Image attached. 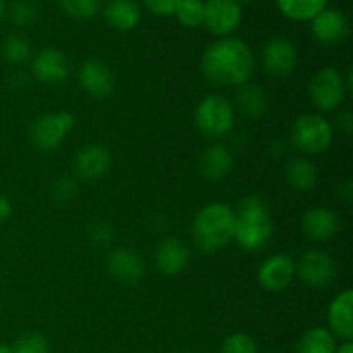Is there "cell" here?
<instances>
[{"mask_svg": "<svg viewBox=\"0 0 353 353\" xmlns=\"http://www.w3.org/2000/svg\"><path fill=\"white\" fill-rule=\"evenodd\" d=\"M200 69L217 86H241L250 81L255 59L250 47L240 38L224 37L203 52Z\"/></svg>", "mask_w": 353, "mask_h": 353, "instance_id": "1", "label": "cell"}, {"mask_svg": "<svg viewBox=\"0 0 353 353\" xmlns=\"http://www.w3.org/2000/svg\"><path fill=\"white\" fill-rule=\"evenodd\" d=\"M236 212L223 202L207 203L193 219V240L205 254L223 250L234 240Z\"/></svg>", "mask_w": 353, "mask_h": 353, "instance_id": "2", "label": "cell"}, {"mask_svg": "<svg viewBox=\"0 0 353 353\" xmlns=\"http://www.w3.org/2000/svg\"><path fill=\"white\" fill-rule=\"evenodd\" d=\"M272 226L268 205L259 196L250 195L241 200L240 212L236 214V231L234 240L243 250H261L271 240Z\"/></svg>", "mask_w": 353, "mask_h": 353, "instance_id": "3", "label": "cell"}, {"mask_svg": "<svg viewBox=\"0 0 353 353\" xmlns=\"http://www.w3.org/2000/svg\"><path fill=\"white\" fill-rule=\"evenodd\" d=\"M195 126L202 137L221 140L231 133L234 126V109L226 97L209 93L195 109Z\"/></svg>", "mask_w": 353, "mask_h": 353, "instance_id": "4", "label": "cell"}, {"mask_svg": "<svg viewBox=\"0 0 353 353\" xmlns=\"http://www.w3.org/2000/svg\"><path fill=\"white\" fill-rule=\"evenodd\" d=\"M290 140L303 154H323L333 143V126L319 114H303L293 123Z\"/></svg>", "mask_w": 353, "mask_h": 353, "instance_id": "5", "label": "cell"}, {"mask_svg": "<svg viewBox=\"0 0 353 353\" xmlns=\"http://www.w3.org/2000/svg\"><path fill=\"white\" fill-rule=\"evenodd\" d=\"M343 74L334 68H323L314 74L309 85V95L314 105L323 112L338 109L347 95Z\"/></svg>", "mask_w": 353, "mask_h": 353, "instance_id": "6", "label": "cell"}, {"mask_svg": "<svg viewBox=\"0 0 353 353\" xmlns=\"http://www.w3.org/2000/svg\"><path fill=\"white\" fill-rule=\"evenodd\" d=\"M74 116L68 110L38 117L30 130L31 145L40 152H52L64 141L65 134L74 128Z\"/></svg>", "mask_w": 353, "mask_h": 353, "instance_id": "7", "label": "cell"}, {"mask_svg": "<svg viewBox=\"0 0 353 353\" xmlns=\"http://www.w3.org/2000/svg\"><path fill=\"white\" fill-rule=\"evenodd\" d=\"M241 23V3L238 0H207L203 2V24L210 33L228 37Z\"/></svg>", "mask_w": 353, "mask_h": 353, "instance_id": "8", "label": "cell"}, {"mask_svg": "<svg viewBox=\"0 0 353 353\" xmlns=\"http://www.w3.org/2000/svg\"><path fill=\"white\" fill-rule=\"evenodd\" d=\"M296 272L299 278L310 288H326L336 278V265L326 252L310 250L300 259Z\"/></svg>", "mask_w": 353, "mask_h": 353, "instance_id": "9", "label": "cell"}, {"mask_svg": "<svg viewBox=\"0 0 353 353\" xmlns=\"http://www.w3.org/2000/svg\"><path fill=\"white\" fill-rule=\"evenodd\" d=\"M71 71L68 55L59 48H43L31 61V74L37 81L55 85L64 81Z\"/></svg>", "mask_w": 353, "mask_h": 353, "instance_id": "10", "label": "cell"}, {"mask_svg": "<svg viewBox=\"0 0 353 353\" xmlns=\"http://www.w3.org/2000/svg\"><path fill=\"white\" fill-rule=\"evenodd\" d=\"M296 274V264L290 255L276 254L262 262L257 279L268 292H283Z\"/></svg>", "mask_w": 353, "mask_h": 353, "instance_id": "11", "label": "cell"}, {"mask_svg": "<svg viewBox=\"0 0 353 353\" xmlns=\"http://www.w3.org/2000/svg\"><path fill=\"white\" fill-rule=\"evenodd\" d=\"M262 65L272 76H288L295 69L299 54L288 38H272L264 45L261 54Z\"/></svg>", "mask_w": 353, "mask_h": 353, "instance_id": "12", "label": "cell"}, {"mask_svg": "<svg viewBox=\"0 0 353 353\" xmlns=\"http://www.w3.org/2000/svg\"><path fill=\"white\" fill-rule=\"evenodd\" d=\"M112 165L109 148L103 145H86L76 154L72 169H74L76 178L86 179V181H95L103 178L109 172Z\"/></svg>", "mask_w": 353, "mask_h": 353, "instance_id": "13", "label": "cell"}, {"mask_svg": "<svg viewBox=\"0 0 353 353\" xmlns=\"http://www.w3.org/2000/svg\"><path fill=\"white\" fill-rule=\"evenodd\" d=\"M78 81L93 99H107L116 86L112 71L100 61H86L79 68Z\"/></svg>", "mask_w": 353, "mask_h": 353, "instance_id": "14", "label": "cell"}, {"mask_svg": "<svg viewBox=\"0 0 353 353\" xmlns=\"http://www.w3.org/2000/svg\"><path fill=\"white\" fill-rule=\"evenodd\" d=\"M155 268L164 276H176L185 271L190 262V250L183 241L168 238L161 241L154 254Z\"/></svg>", "mask_w": 353, "mask_h": 353, "instance_id": "15", "label": "cell"}, {"mask_svg": "<svg viewBox=\"0 0 353 353\" xmlns=\"http://www.w3.org/2000/svg\"><path fill=\"white\" fill-rule=\"evenodd\" d=\"M312 33L321 43L334 45L340 43L348 34V21L343 12L336 9H324L310 21Z\"/></svg>", "mask_w": 353, "mask_h": 353, "instance_id": "16", "label": "cell"}, {"mask_svg": "<svg viewBox=\"0 0 353 353\" xmlns=\"http://www.w3.org/2000/svg\"><path fill=\"white\" fill-rule=\"evenodd\" d=\"M107 269L114 279L126 285H134L143 278L145 264L143 259L133 250L117 248L107 259Z\"/></svg>", "mask_w": 353, "mask_h": 353, "instance_id": "17", "label": "cell"}, {"mask_svg": "<svg viewBox=\"0 0 353 353\" xmlns=\"http://www.w3.org/2000/svg\"><path fill=\"white\" fill-rule=\"evenodd\" d=\"M331 334L341 338L343 341H352L353 338V292L345 290L333 299L327 309Z\"/></svg>", "mask_w": 353, "mask_h": 353, "instance_id": "18", "label": "cell"}, {"mask_svg": "<svg viewBox=\"0 0 353 353\" xmlns=\"http://www.w3.org/2000/svg\"><path fill=\"white\" fill-rule=\"evenodd\" d=\"M302 230L305 236L314 241L331 240L338 231L336 214L323 207L307 210L302 217Z\"/></svg>", "mask_w": 353, "mask_h": 353, "instance_id": "19", "label": "cell"}, {"mask_svg": "<svg viewBox=\"0 0 353 353\" xmlns=\"http://www.w3.org/2000/svg\"><path fill=\"white\" fill-rule=\"evenodd\" d=\"M233 154L224 145H210L200 159V172L209 181H221L233 169Z\"/></svg>", "mask_w": 353, "mask_h": 353, "instance_id": "20", "label": "cell"}, {"mask_svg": "<svg viewBox=\"0 0 353 353\" xmlns=\"http://www.w3.org/2000/svg\"><path fill=\"white\" fill-rule=\"evenodd\" d=\"M107 24L117 31H130L138 26L141 9L134 0H110L103 9Z\"/></svg>", "mask_w": 353, "mask_h": 353, "instance_id": "21", "label": "cell"}, {"mask_svg": "<svg viewBox=\"0 0 353 353\" xmlns=\"http://www.w3.org/2000/svg\"><path fill=\"white\" fill-rule=\"evenodd\" d=\"M236 105L245 116L255 119V117H261L268 110V95H265V92L261 86L245 83V85L238 86Z\"/></svg>", "mask_w": 353, "mask_h": 353, "instance_id": "22", "label": "cell"}, {"mask_svg": "<svg viewBox=\"0 0 353 353\" xmlns=\"http://www.w3.org/2000/svg\"><path fill=\"white\" fill-rule=\"evenodd\" d=\"M286 181L296 192H309L317 181V171L307 159L296 157L286 164Z\"/></svg>", "mask_w": 353, "mask_h": 353, "instance_id": "23", "label": "cell"}, {"mask_svg": "<svg viewBox=\"0 0 353 353\" xmlns=\"http://www.w3.org/2000/svg\"><path fill=\"white\" fill-rule=\"evenodd\" d=\"M279 10L293 21H312L327 6V0H276Z\"/></svg>", "mask_w": 353, "mask_h": 353, "instance_id": "24", "label": "cell"}, {"mask_svg": "<svg viewBox=\"0 0 353 353\" xmlns=\"http://www.w3.org/2000/svg\"><path fill=\"white\" fill-rule=\"evenodd\" d=\"M334 336L326 327H312L296 343V353H334Z\"/></svg>", "mask_w": 353, "mask_h": 353, "instance_id": "25", "label": "cell"}, {"mask_svg": "<svg viewBox=\"0 0 353 353\" xmlns=\"http://www.w3.org/2000/svg\"><path fill=\"white\" fill-rule=\"evenodd\" d=\"M2 54L6 57V61H9L10 64H23V62H26L30 59L31 47L24 37H21V34H10V37H7L3 40Z\"/></svg>", "mask_w": 353, "mask_h": 353, "instance_id": "26", "label": "cell"}, {"mask_svg": "<svg viewBox=\"0 0 353 353\" xmlns=\"http://www.w3.org/2000/svg\"><path fill=\"white\" fill-rule=\"evenodd\" d=\"M59 6L72 19L88 21L99 14L100 0H59Z\"/></svg>", "mask_w": 353, "mask_h": 353, "instance_id": "27", "label": "cell"}, {"mask_svg": "<svg viewBox=\"0 0 353 353\" xmlns=\"http://www.w3.org/2000/svg\"><path fill=\"white\" fill-rule=\"evenodd\" d=\"M174 16L185 28H199L203 24V2L202 0H181Z\"/></svg>", "mask_w": 353, "mask_h": 353, "instance_id": "28", "label": "cell"}, {"mask_svg": "<svg viewBox=\"0 0 353 353\" xmlns=\"http://www.w3.org/2000/svg\"><path fill=\"white\" fill-rule=\"evenodd\" d=\"M9 16L12 23H16L17 26H30V24L37 21L38 10L34 3L30 2V0H16V2L10 3Z\"/></svg>", "mask_w": 353, "mask_h": 353, "instance_id": "29", "label": "cell"}, {"mask_svg": "<svg viewBox=\"0 0 353 353\" xmlns=\"http://www.w3.org/2000/svg\"><path fill=\"white\" fill-rule=\"evenodd\" d=\"M221 353H257V345L248 334L236 333L224 340Z\"/></svg>", "mask_w": 353, "mask_h": 353, "instance_id": "30", "label": "cell"}, {"mask_svg": "<svg viewBox=\"0 0 353 353\" xmlns=\"http://www.w3.org/2000/svg\"><path fill=\"white\" fill-rule=\"evenodd\" d=\"M12 353H48V343L41 334H24L16 341Z\"/></svg>", "mask_w": 353, "mask_h": 353, "instance_id": "31", "label": "cell"}, {"mask_svg": "<svg viewBox=\"0 0 353 353\" xmlns=\"http://www.w3.org/2000/svg\"><path fill=\"white\" fill-rule=\"evenodd\" d=\"M50 193L57 202H69L78 193V183L72 178H61L52 185Z\"/></svg>", "mask_w": 353, "mask_h": 353, "instance_id": "32", "label": "cell"}, {"mask_svg": "<svg viewBox=\"0 0 353 353\" xmlns=\"http://www.w3.org/2000/svg\"><path fill=\"white\" fill-rule=\"evenodd\" d=\"M114 233L112 228L107 223H93L90 228V240L97 245V247H105L112 241Z\"/></svg>", "mask_w": 353, "mask_h": 353, "instance_id": "33", "label": "cell"}, {"mask_svg": "<svg viewBox=\"0 0 353 353\" xmlns=\"http://www.w3.org/2000/svg\"><path fill=\"white\" fill-rule=\"evenodd\" d=\"M143 2L155 16H172L181 0H143Z\"/></svg>", "mask_w": 353, "mask_h": 353, "instance_id": "34", "label": "cell"}, {"mask_svg": "<svg viewBox=\"0 0 353 353\" xmlns=\"http://www.w3.org/2000/svg\"><path fill=\"white\" fill-rule=\"evenodd\" d=\"M338 130L341 131L343 134H352L353 131V116L350 110H347V112H341L340 116H338Z\"/></svg>", "mask_w": 353, "mask_h": 353, "instance_id": "35", "label": "cell"}, {"mask_svg": "<svg viewBox=\"0 0 353 353\" xmlns=\"http://www.w3.org/2000/svg\"><path fill=\"white\" fill-rule=\"evenodd\" d=\"M12 214V205H10L9 199H6L3 195H0V223L7 221Z\"/></svg>", "mask_w": 353, "mask_h": 353, "instance_id": "36", "label": "cell"}, {"mask_svg": "<svg viewBox=\"0 0 353 353\" xmlns=\"http://www.w3.org/2000/svg\"><path fill=\"white\" fill-rule=\"evenodd\" d=\"M334 353H353V345L352 341H345L343 345H340V348H336Z\"/></svg>", "mask_w": 353, "mask_h": 353, "instance_id": "37", "label": "cell"}, {"mask_svg": "<svg viewBox=\"0 0 353 353\" xmlns=\"http://www.w3.org/2000/svg\"><path fill=\"white\" fill-rule=\"evenodd\" d=\"M3 14H6V2H3V0H0V19L3 17Z\"/></svg>", "mask_w": 353, "mask_h": 353, "instance_id": "38", "label": "cell"}, {"mask_svg": "<svg viewBox=\"0 0 353 353\" xmlns=\"http://www.w3.org/2000/svg\"><path fill=\"white\" fill-rule=\"evenodd\" d=\"M0 353H12V348L6 347V345H0Z\"/></svg>", "mask_w": 353, "mask_h": 353, "instance_id": "39", "label": "cell"}, {"mask_svg": "<svg viewBox=\"0 0 353 353\" xmlns=\"http://www.w3.org/2000/svg\"><path fill=\"white\" fill-rule=\"evenodd\" d=\"M238 2H240V3H252V2H255V0H238Z\"/></svg>", "mask_w": 353, "mask_h": 353, "instance_id": "40", "label": "cell"}]
</instances>
